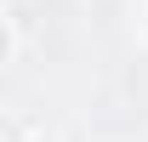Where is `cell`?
Instances as JSON below:
<instances>
[{
  "label": "cell",
  "instance_id": "2",
  "mask_svg": "<svg viewBox=\"0 0 148 142\" xmlns=\"http://www.w3.org/2000/svg\"><path fill=\"white\" fill-rule=\"evenodd\" d=\"M23 142H51V137H46V131H34V137H23Z\"/></svg>",
  "mask_w": 148,
  "mask_h": 142
},
{
  "label": "cell",
  "instance_id": "1",
  "mask_svg": "<svg viewBox=\"0 0 148 142\" xmlns=\"http://www.w3.org/2000/svg\"><path fill=\"white\" fill-rule=\"evenodd\" d=\"M23 57V12H0V63L12 68Z\"/></svg>",
  "mask_w": 148,
  "mask_h": 142
}]
</instances>
